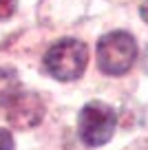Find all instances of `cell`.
Returning <instances> with one entry per match:
<instances>
[{"label": "cell", "mask_w": 148, "mask_h": 150, "mask_svg": "<svg viewBox=\"0 0 148 150\" xmlns=\"http://www.w3.org/2000/svg\"><path fill=\"white\" fill-rule=\"evenodd\" d=\"M44 117V102L36 93H20L7 106V122L14 128H33Z\"/></svg>", "instance_id": "obj_4"}, {"label": "cell", "mask_w": 148, "mask_h": 150, "mask_svg": "<svg viewBox=\"0 0 148 150\" xmlns=\"http://www.w3.org/2000/svg\"><path fill=\"white\" fill-rule=\"evenodd\" d=\"M115 124H117V115L108 104L88 102L80 110V119H78L80 139L86 146H104L106 141H111L113 132H115Z\"/></svg>", "instance_id": "obj_3"}, {"label": "cell", "mask_w": 148, "mask_h": 150, "mask_svg": "<svg viewBox=\"0 0 148 150\" xmlns=\"http://www.w3.org/2000/svg\"><path fill=\"white\" fill-rule=\"evenodd\" d=\"M16 5H18V0H0V20L9 18L16 11Z\"/></svg>", "instance_id": "obj_6"}, {"label": "cell", "mask_w": 148, "mask_h": 150, "mask_svg": "<svg viewBox=\"0 0 148 150\" xmlns=\"http://www.w3.org/2000/svg\"><path fill=\"white\" fill-rule=\"evenodd\" d=\"M139 13H142V18H144V22H148V0L142 5V9H139Z\"/></svg>", "instance_id": "obj_8"}, {"label": "cell", "mask_w": 148, "mask_h": 150, "mask_svg": "<svg viewBox=\"0 0 148 150\" xmlns=\"http://www.w3.org/2000/svg\"><path fill=\"white\" fill-rule=\"evenodd\" d=\"M0 150H14V137L5 128H0Z\"/></svg>", "instance_id": "obj_7"}, {"label": "cell", "mask_w": 148, "mask_h": 150, "mask_svg": "<svg viewBox=\"0 0 148 150\" xmlns=\"http://www.w3.org/2000/svg\"><path fill=\"white\" fill-rule=\"evenodd\" d=\"M88 62V51L80 40H60L44 55V69L60 82H73L84 73Z\"/></svg>", "instance_id": "obj_1"}, {"label": "cell", "mask_w": 148, "mask_h": 150, "mask_svg": "<svg viewBox=\"0 0 148 150\" xmlns=\"http://www.w3.org/2000/svg\"><path fill=\"white\" fill-rule=\"evenodd\" d=\"M137 60L135 38L126 31H111L97 42V64L108 75H124Z\"/></svg>", "instance_id": "obj_2"}, {"label": "cell", "mask_w": 148, "mask_h": 150, "mask_svg": "<svg viewBox=\"0 0 148 150\" xmlns=\"http://www.w3.org/2000/svg\"><path fill=\"white\" fill-rule=\"evenodd\" d=\"M20 95V80L16 71L0 69V106H9Z\"/></svg>", "instance_id": "obj_5"}]
</instances>
